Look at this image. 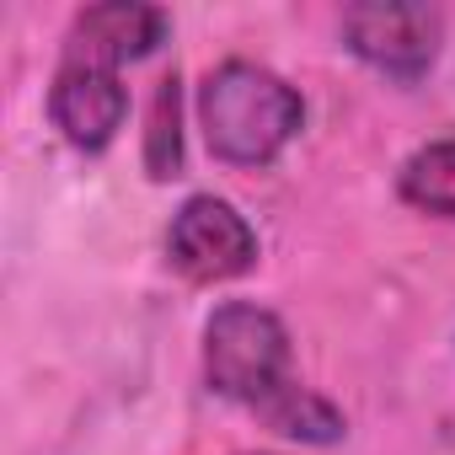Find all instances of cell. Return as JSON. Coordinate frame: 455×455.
I'll return each instance as SVG.
<instances>
[{
    "label": "cell",
    "instance_id": "obj_1",
    "mask_svg": "<svg viewBox=\"0 0 455 455\" xmlns=\"http://www.w3.org/2000/svg\"><path fill=\"white\" fill-rule=\"evenodd\" d=\"M198 124H204V140H209L214 161L268 166L300 134L306 102L284 76H274L252 60H225L198 86Z\"/></svg>",
    "mask_w": 455,
    "mask_h": 455
},
{
    "label": "cell",
    "instance_id": "obj_2",
    "mask_svg": "<svg viewBox=\"0 0 455 455\" xmlns=\"http://www.w3.org/2000/svg\"><path fill=\"white\" fill-rule=\"evenodd\" d=\"M204 380L236 407H274L295 386L284 322L258 300H225L204 327Z\"/></svg>",
    "mask_w": 455,
    "mask_h": 455
},
{
    "label": "cell",
    "instance_id": "obj_3",
    "mask_svg": "<svg viewBox=\"0 0 455 455\" xmlns=\"http://www.w3.org/2000/svg\"><path fill=\"white\" fill-rule=\"evenodd\" d=\"M166 252L172 268L193 284H225L242 279L258 263V231L247 225V214L236 204H225L214 193H193L166 231Z\"/></svg>",
    "mask_w": 455,
    "mask_h": 455
},
{
    "label": "cell",
    "instance_id": "obj_4",
    "mask_svg": "<svg viewBox=\"0 0 455 455\" xmlns=\"http://www.w3.org/2000/svg\"><path fill=\"white\" fill-rule=\"evenodd\" d=\"M343 44L391 81H423L444 44L439 6H396V0H364L343 12Z\"/></svg>",
    "mask_w": 455,
    "mask_h": 455
},
{
    "label": "cell",
    "instance_id": "obj_5",
    "mask_svg": "<svg viewBox=\"0 0 455 455\" xmlns=\"http://www.w3.org/2000/svg\"><path fill=\"white\" fill-rule=\"evenodd\" d=\"M49 118L76 150H108L129 118V92L113 65L65 54L49 86Z\"/></svg>",
    "mask_w": 455,
    "mask_h": 455
},
{
    "label": "cell",
    "instance_id": "obj_6",
    "mask_svg": "<svg viewBox=\"0 0 455 455\" xmlns=\"http://www.w3.org/2000/svg\"><path fill=\"white\" fill-rule=\"evenodd\" d=\"M166 38V12L161 6H140V0H108V6H86L70 22V44L65 54L97 60V65H129L145 60L156 44Z\"/></svg>",
    "mask_w": 455,
    "mask_h": 455
},
{
    "label": "cell",
    "instance_id": "obj_7",
    "mask_svg": "<svg viewBox=\"0 0 455 455\" xmlns=\"http://www.w3.org/2000/svg\"><path fill=\"white\" fill-rule=\"evenodd\" d=\"M402 198L423 214H439V220H455V140H434L423 150H412L402 161V177H396Z\"/></svg>",
    "mask_w": 455,
    "mask_h": 455
},
{
    "label": "cell",
    "instance_id": "obj_8",
    "mask_svg": "<svg viewBox=\"0 0 455 455\" xmlns=\"http://www.w3.org/2000/svg\"><path fill=\"white\" fill-rule=\"evenodd\" d=\"M274 434H284V439H300V444H338L343 439V412L327 402V396H316L311 386H290L274 407H263L258 412Z\"/></svg>",
    "mask_w": 455,
    "mask_h": 455
},
{
    "label": "cell",
    "instance_id": "obj_9",
    "mask_svg": "<svg viewBox=\"0 0 455 455\" xmlns=\"http://www.w3.org/2000/svg\"><path fill=\"white\" fill-rule=\"evenodd\" d=\"M145 172L156 182L182 172V81L161 76L156 102H150V129H145Z\"/></svg>",
    "mask_w": 455,
    "mask_h": 455
}]
</instances>
